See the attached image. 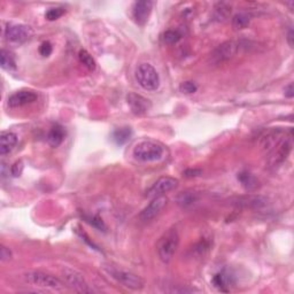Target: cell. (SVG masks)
<instances>
[{"mask_svg":"<svg viewBox=\"0 0 294 294\" xmlns=\"http://www.w3.org/2000/svg\"><path fill=\"white\" fill-rule=\"evenodd\" d=\"M229 283H230L229 276L223 272L217 273V275L213 278V284H214V286L217 287V289L221 291H226L225 287L229 286Z\"/></svg>","mask_w":294,"mask_h":294,"instance_id":"cell-27","label":"cell"},{"mask_svg":"<svg viewBox=\"0 0 294 294\" xmlns=\"http://www.w3.org/2000/svg\"><path fill=\"white\" fill-rule=\"evenodd\" d=\"M79 59L82 65H84L89 70H94L96 69V61H94V59L92 56H91V54L87 52L85 50H80L79 53Z\"/></svg>","mask_w":294,"mask_h":294,"instance_id":"cell-25","label":"cell"},{"mask_svg":"<svg viewBox=\"0 0 294 294\" xmlns=\"http://www.w3.org/2000/svg\"><path fill=\"white\" fill-rule=\"evenodd\" d=\"M230 14H231V6L226 2H217L214 7V20L218 22H223L225 21L226 19L229 18Z\"/></svg>","mask_w":294,"mask_h":294,"instance_id":"cell-20","label":"cell"},{"mask_svg":"<svg viewBox=\"0 0 294 294\" xmlns=\"http://www.w3.org/2000/svg\"><path fill=\"white\" fill-rule=\"evenodd\" d=\"M163 147L160 144L151 140H144L134 146L133 154L136 160L141 162H154L163 157Z\"/></svg>","mask_w":294,"mask_h":294,"instance_id":"cell-2","label":"cell"},{"mask_svg":"<svg viewBox=\"0 0 294 294\" xmlns=\"http://www.w3.org/2000/svg\"><path fill=\"white\" fill-rule=\"evenodd\" d=\"M23 168H25V165H23V161H21V160L16 161L11 168L12 175L14 176V177H20L23 172Z\"/></svg>","mask_w":294,"mask_h":294,"instance_id":"cell-31","label":"cell"},{"mask_svg":"<svg viewBox=\"0 0 294 294\" xmlns=\"http://www.w3.org/2000/svg\"><path fill=\"white\" fill-rule=\"evenodd\" d=\"M238 181L241 182V187L248 192L255 191L260 187L258 178L248 171H242L241 174H238Z\"/></svg>","mask_w":294,"mask_h":294,"instance_id":"cell-18","label":"cell"},{"mask_svg":"<svg viewBox=\"0 0 294 294\" xmlns=\"http://www.w3.org/2000/svg\"><path fill=\"white\" fill-rule=\"evenodd\" d=\"M249 22H251V18L246 13H237L232 18V26L236 30H241L247 28Z\"/></svg>","mask_w":294,"mask_h":294,"instance_id":"cell-22","label":"cell"},{"mask_svg":"<svg viewBox=\"0 0 294 294\" xmlns=\"http://www.w3.org/2000/svg\"><path fill=\"white\" fill-rule=\"evenodd\" d=\"M66 13V9L62 7H55V8H51L49 11L46 12V19L49 20V21H54V20H57L59 18H61V16Z\"/></svg>","mask_w":294,"mask_h":294,"instance_id":"cell-28","label":"cell"},{"mask_svg":"<svg viewBox=\"0 0 294 294\" xmlns=\"http://www.w3.org/2000/svg\"><path fill=\"white\" fill-rule=\"evenodd\" d=\"M168 204V199L162 195V197L153 198L152 201L145 207L139 214V218L144 222L152 221V219L157 217L160 213L163 211V208Z\"/></svg>","mask_w":294,"mask_h":294,"instance_id":"cell-9","label":"cell"},{"mask_svg":"<svg viewBox=\"0 0 294 294\" xmlns=\"http://www.w3.org/2000/svg\"><path fill=\"white\" fill-rule=\"evenodd\" d=\"M197 199L198 195L195 192H182V193L178 195L177 202L182 207H188V206L193 205L194 202L197 201Z\"/></svg>","mask_w":294,"mask_h":294,"instance_id":"cell-24","label":"cell"},{"mask_svg":"<svg viewBox=\"0 0 294 294\" xmlns=\"http://www.w3.org/2000/svg\"><path fill=\"white\" fill-rule=\"evenodd\" d=\"M127 100H128V105H129L131 110H133V113L136 115L146 114L152 107L150 100L146 99V98L143 96H140V94H137L134 92L128 94Z\"/></svg>","mask_w":294,"mask_h":294,"instance_id":"cell-14","label":"cell"},{"mask_svg":"<svg viewBox=\"0 0 294 294\" xmlns=\"http://www.w3.org/2000/svg\"><path fill=\"white\" fill-rule=\"evenodd\" d=\"M37 98H38V96H37L33 91H30V90L18 91V92L13 93L12 96H9L8 106L12 108L26 106V105L35 103Z\"/></svg>","mask_w":294,"mask_h":294,"instance_id":"cell-13","label":"cell"},{"mask_svg":"<svg viewBox=\"0 0 294 294\" xmlns=\"http://www.w3.org/2000/svg\"><path fill=\"white\" fill-rule=\"evenodd\" d=\"M239 50V44L233 42V40H229L219 45L217 49L214 51L213 55V61L215 63L224 62L231 59L237 54Z\"/></svg>","mask_w":294,"mask_h":294,"instance_id":"cell-10","label":"cell"},{"mask_svg":"<svg viewBox=\"0 0 294 294\" xmlns=\"http://www.w3.org/2000/svg\"><path fill=\"white\" fill-rule=\"evenodd\" d=\"M153 2L150 0H140L136 1L133 7V18L138 26H145L150 18Z\"/></svg>","mask_w":294,"mask_h":294,"instance_id":"cell-11","label":"cell"},{"mask_svg":"<svg viewBox=\"0 0 294 294\" xmlns=\"http://www.w3.org/2000/svg\"><path fill=\"white\" fill-rule=\"evenodd\" d=\"M136 80L144 90L157 91L160 86V76L150 63H141L137 67Z\"/></svg>","mask_w":294,"mask_h":294,"instance_id":"cell-4","label":"cell"},{"mask_svg":"<svg viewBox=\"0 0 294 294\" xmlns=\"http://www.w3.org/2000/svg\"><path fill=\"white\" fill-rule=\"evenodd\" d=\"M18 144V136L12 131H2L0 134V154L4 155L11 153Z\"/></svg>","mask_w":294,"mask_h":294,"instance_id":"cell-16","label":"cell"},{"mask_svg":"<svg viewBox=\"0 0 294 294\" xmlns=\"http://www.w3.org/2000/svg\"><path fill=\"white\" fill-rule=\"evenodd\" d=\"M287 43L291 47H293V29L291 28L289 30V33H287Z\"/></svg>","mask_w":294,"mask_h":294,"instance_id":"cell-36","label":"cell"},{"mask_svg":"<svg viewBox=\"0 0 294 294\" xmlns=\"http://www.w3.org/2000/svg\"><path fill=\"white\" fill-rule=\"evenodd\" d=\"M180 90H181V92H183V93L191 94V93H194L195 91L198 90V86L195 85V83L190 82V80H188V82H184L181 84Z\"/></svg>","mask_w":294,"mask_h":294,"instance_id":"cell-30","label":"cell"},{"mask_svg":"<svg viewBox=\"0 0 294 294\" xmlns=\"http://www.w3.org/2000/svg\"><path fill=\"white\" fill-rule=\"evenodd\" d=\"M0 65L5 70H15L16 69V62L14 56L12 55V53H9L8 51L1 50L0 53Z\"/></svg>","mask_w":294,"mask_h":294,"instance_id":"cell-21","label":"cell"},{"mask_svg":"<svg viewBox=\"0 0 294 294\" xmlns=\"http://www.w3.org/2000/svg\"><path fill=\"white\" fill-rule=\"evenodd\" d=\"M131 137V129L130 128H121L114 131L113 139L117 145L126 144Z\"/></svg>","mask_w":294,"mask_h":294,"instance_id":"cell-23","label":"cell"},{"mask_svg":"<svg viewBox=\"0 0 294 294\" xmlns=\"http://www.w3.org/2000/svg\"><path fill=\"white\" fill-rule=\"evenodd\" d=\"M201 170L200 169H187L184 171V176L188 178H193V177H198V176L201 175Z\"/></svg>","mask_w":294,"mask_h":294,"instance_id":"cell-34","label":"cell"},{"mask_svg":"<svg viewBox=\"0 0 294 294\" xmlns=\"http://www.w3.org/2000/svg\"><path fill=\"white\" fill-rule=\"evenodd\" d=\"M182 35L177 30H167L163 35H162V40L163 43L169 44V45H174V44L180 42Z\"/></svg>","mask_w":294,"mask_h":294,"instance_id":"cell-26","label":"cell"},{"mask_svg":"<svg viewBox=\"0 0 294 294\" xmlns=\"http://www.w3.org/2000/svg\"><path fill=\"white\" fill-rule=\"evenodd\" d=\"M180 245V235L177 230L170 229L160 238L158 244V254L162 262L168 263L174 258Z\"/></svg>","mask_w":294,"mask_h":294,"instance_id":"cell-1","label":"cell"},{"mask_svg":"<svg viewBox=\"0 0 294 294\" xmlns=\"http://www.w3.org/2000/svg\"><path fill=\"white\" fill-rule=\"evenodd\" d=\"M25 279L30 285L43 287V289L61 290L63 287V283L60 279H57L56 277L40 271L27 272L25 275Z\"/></svg>","mask_w":294,"mask_h":294,"instance_id":"cell-5","label":"cell"},{"mask_svg":"<svg viewBox=\"0 0 294 294\" xmlns=\"http://www.w3.org/2000/svg\"><path fill=\"white\" fill-rule=\"evenodd\" d=\"M233 205L242 208L260 209L268 205V199L259 194H246L233 201Z\"/></svg>","mask_w":294,"mask_h":294,"instance_id":"cell-12","label":"cell"},{"mask_svg":"<svg viewBox=\"0 0 294 294\" xmlns=\"http://www.w3.org/2000/svg\"><path fill=\"white\" fill-rule=\"evenodd\" d=\"M32 30L28 26L8 25L5 29V37L11 43H23L30 38Z\"/></svg>","mask_w":294,"mask_h":294,"instance_id":"cell-8","label":"cell"},{"mask_svg":"<svg viewBox=\"0 0 294 294\" xmlns=\"http://www.w3.org/2000/svg\"><path fill=\"white\" fill-rule=\"evenodd\" d=\"M62 277L65 279L66 285L72 289L73 291L79 293H90L92 292V290L90 289L85 279L83 278V276L80 272H77L76 270H73L70 268H65L62 270Z\"/></svg>","mask_w":294,"mask_h":294,"instance_id":"cell-6","label":"cell"},{"mask_svg":"<svg viewBox=\"0 0 294 294\" xmlns=\"http://www.w3.org/2000/svg\"><path fill=\"white\" fill-rule=\"evenodd\" d=\"M284 91H285V96L287 98H293L294 90H293V84L292 83H290L289 85L285 87V90H284Z\"/></svg>","mask_w":294,"mask_h":294,"instance_id":"cell-35","label":"cell"},{"mask_svg":"<svg viewBox=\"0 0 294 294\" xmlns=\"http://www.w3.org/2000/svg\"><path fill=\"white\" fill-rule=\"evenodd\" d=\"M293 147V141H292V136L285 137L284 139L280 141L275 150H273V157H272V164H279L283 163L284 161L286 160V158L289 157L291 151H292Z\"/></svg>","mask_w":294,"mask_h":294,"instance_id":"cell-15","label":"cell"},{"mask_svg":"<svg viewBox=\"0 0 294 294\" xmlns=\"http://www.w3.org/2000/svg\"><path fill=\"white\" fill-rule=\"evenodd\" d=\"M11 256V251L5 246H1V248H0V259H1V261H8Z\"/></svg>","mask_w":294,"mask_h":294,"instance_id":"cell-33","label":"cell"},{"mask_svg":"<svg viewBox=\"0 0 294 294\" xmlns=\"http://www.w3.org/2000/svg\"><path fill=\"white\" fill-rule=\"evenodd\" d=\"M66 133L61 126H54L47 134V141L52 147H57L62 144Z\"/></svg>","mask_w":294,"mask_h":294,"instance_id":"cell-19","label":"cell"},{"mask_svg":"<svg viewBox=\"0 0 294 294\" xmlns=\"http://www.w3.org/2000/svg\"><path fill=\"white\" fill-rule=\"evenodd\" d=\"M85 219L87 223H90L91 225H93L94 228L99 229V230H104L106 229V225H105V223L103 219H101L99 216H85Z\"/></svg>","mask_w":294,"mask_h":294,"instance_id":"cell-29","label":"cell"},{"mask_svg":"<svg viewBox=\"0 0 294 294\" xmlns=\"http://www.w3.org/2000/svg\"><path fill=\"white\" fill-rule=\"evenodd\" d=\"M105 271L109 275L111 278H114L116 282L122 284L124 287L130 290H141L144 287V280L140 278L139 276L134 275V273L130 271H126V270L119 269L116 267L113 266H104Z\"/></svg>","mask_w":294,"mask_h":294,"instance_id":"cell-3","label":"cell"},{"mask_svg":"<svg viewBox=\"0 0 294 294\" xmlns=\"http://www.w3.org/2000/svg\"><path fill=\"white\" fill-rule=\"evenodd\" d=\"M283 133L280 130H271L269 133H267L261 139V146L265 151L271 152L278 146V144L282 141L284 138Z\"/></svg>","mask_w":294,"mask_h":294,"instance_id":"cell-17","label":"cell"},{"mask_svg":"<svg viewBox=\"0 0 294 294\" xmlns=\"http://www.w3.org/2000/svg\"><path fill=\"white\" fill-rule=\"evenodd\" d=\"M178 187V180H176L174 177H161L152 185V187L146 191V197L147 198H158L162 197L168 192H171Z\"/></svg>","mask_w":294,"mask_h":294,"instance_id":"cell-7","label":"cell"},{"mask_svg":"<svg viewBox=\"0 0 294 294\" xmlns=\"http://www.w3.org/2000/svg\"><path fill=\"white\" fill-rule=\"evenodd\" d=\"M52 51H53V47H52V44L50 42H44L39 47V53L42 54L43 56H50L51 53H52Z\"/></svg>","mask_w":294,"mask_h":294,"instance_id":"cell-32","label":"cell"}]
</instances>
